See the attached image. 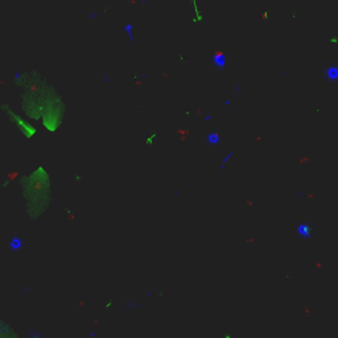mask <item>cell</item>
Returning a JSON list of instances; mask_svg holds the SVG:
<instances>
[{"label": "cell", "mask_w": 338, "mask_h": 338, "mask_svg": "<svg viewBox=\"0 0 338 338\" xmlns=\"http://www.w3.org/2000/svg\"><path fill=\"white\" fill-rule=\"evenodd\" d=\"M222 338H232V334L229 333V331H225V333L222 334Z\"/></svg>", "instance_id": "9a60e30c"}, {"label": "cell", "mask_w": 338, "mask_h": 338, "mask_svg": "<svg viewBox=\"0 0 338 338\" xmlns=\"http://www.w3.org/2000/svg\"><path fill=\"white\" fill-rule=\"evenodd\" d=\"M232 157H234V151H229V152H227L226 155L223 156L222 159H221V162H219V164H221V165H219V169H221V170H223V169H225L227 165H229V162L231 161Z\"/></svg>", "instance_id": "9c48e42d"}, {"label": "cell", "mask_w": 338, "mask_h": 338, "mask_svg": "<svg viewBox=\"0 0 338 338\" xmlns=\"http://www.w3.org/2000/svg\"><path fill=\"white\" fill-rule=\"evenodd\" d=\"M159 140V132L157 131H151L144 136V145L145 147H153Z\"/></svg>", "instance_id": "52a82bcc"}, {"label": "cell", "mask_w": 338, "mask_h": 338, "mask_svg": "<svg viewBox=\"0 0 338 338\" xmlns=\"http://www.w3.org/2000/svg\"><path fill=\"white\" fill-rule=\"evenodd\" d=\"M0 338H20L17 331L4 318L0 317Z\"/></svg>", "instance_id": "5b68a950"}, {"label": "cell", "mask_w": 338, "mask_h": 338, "mask_svg": "<svg viewBox=\"0 0 338 338\" xmlns=\"http://www.w3.org/2000/svg\"><path fill=\"white\" fill-rule=\"evenodd\" d=\"M313 232H314V225L309 221H304V222H300L299 225L296 226V234L300 236L303 241H309L312 239Z\"/></svg>", "instance_id": "277c9868"}, {"label": "cell", "mask_w": 338, "mask_h": 338, "mask_svg": "<svg viewBox=\"0 0 338 338\" xmlns=\"http://www.w3.org/2000/svg\"><path fill=\"white\" fill-rule=\"evenodd\" d=\"M13 83L20 90V111L48 134H57L67 107L56 86L36 70L15 73Z\"/></svg>", "instance_id": "6da1fadb"}, {"label": "cell", "mask_w": 338, "mask_h": 338, "mask_svg": "<svg viewBox=\"0 0 338 338\" xmlns=\"http://www.w3.org/2000/svg\"><path fill=\"white\" fill-rule=\"evenodd\" d=\"M10 246H11V248L13 251H17V250H21V248H23L24 243H23V241L20 239V236H13Z\"/></svg>", "instance_id": "8fae6325"}, {"label": "cell", "mask_w": 338, "mask_h": 338, "mask_svg": "<svg viewBox=\"0 0 338 338\" xmlns=\"http://www.w3.org/2000/svg\"><path fill=\"white\" fill-rule=\"evenodd\" d=\"M206 141L210 145H218L221 141V136L217 131H213V132H209L207 136H206Z\"/></svg>", "instance_id": "ba28073f"}, {"label": "cell", "mask_w": 338, "mask_h": 338, "mask_svg": "<svg viewBox=\"0 0 338 338\" xmlns=\"http://www.w3.org/2000/svg\"><path fill=\"white\" fill-rule=\"evenodd\" d=\"M324 77L329 82H337L338 81V65L333 63V65H329L325 67Z\"/></svg>", "instance_id": "8992f818"}, {"label": "cell", "mask_w": 338, "mask_h": 338, "mask_svg": "<svg viewBox=\"0 0 338 338\" xmlns=\"http://www.w3.org/2000/svg\"><path fill=\"white\" fill-rule=\"evenodd\" d=\"M46 338H56V337H53V336H48Z\"/></svg>", "instance_id": "2e32d148"}, {"label": "cell", "mask_w": 338, "mask_h": 338, "mask_svg": "<svg viewBox=\"0 0 338 338\" xmlns=\"http://www.w3.org/2000/svg\"><path fill=\"white\" fill-rule=\"evenodd\" d=\"M0 111L5 116L8 122L19 131V134L24 139L32 140L38 135L40 128L36 123H33L30 119H28L21 111H17L10 103H1L0 104Z\"/></svg>", "instance_id": "3957f363"}, {"label": "cell", "mask_w": 338, "mask_h": 338, "mask_svg": "<svg viewBox=\"0 0 338 338\" xmlns=\"http://www.w3.org/2000/svg\"><path fill=\"white\" fill-rule=\"evenodd\" d=\"M190 4H192V10H193V13H194V21H201L202 20V16H201V11H199V7H198V0H190Z\"/></svg>", "instance_id": "30bf717a"}, {"label": "cell", "mask_w": 338, "mask_h": 338, "mask_svg": "<svg viewBox=\"0 0 338 338\" xmlns=\"http://www.w3.org/2000/svg\"><path fill=\"white\" fill-rule=\"evenodd\" d=\"M214 65H218L221 67L225 66V57H223V54H218V56H215V63Z\"/></svg>", "instance_id": "4fadbf2b"}, {"label": "cell", "mask_w": 338, "mask_h": 338, "mask_svg": "<svg viewBox=\"0 0 338 338\" xmlns=\"http://www.w3.org/2000/svg\"><path fill=\"white\" fill-rule=\"evenodd\" d=\"M28 338H46V337H45L44 334H42L41 331H38V330H30Z\"/></svg>", "instance_id": "7c38bea8"}, {"label": "cell", "mask_w": 338, "mask_h": 338, "mask_svg": "<svg viewBox=\"0 0 338 338\" xmlns=\"http://www.w3.org/2000/svg\"><path fill=\"white\" fill-rule=\"evenodd\" d=\"M24 211L32 221L40 219L53 201V180L44 165H37L19 179Z\"/></svg>", "instance_id": "7a4b0ae2"}, {"label": "cell", "mask_w": 338, "mask_h": 338, "mask_svg": "<svg viewBox=\"0 0 338 338\" xmlns=\"http://www.w3.org/2000/svg\"><path fill=\"white\" fill-rule=\"evenodd\" d=\"M112 306H114V300H107V304L104 305V309L108 310L110 308H112Z\"/></svg>", "instance_id": "5bb4252c"}]
</instances>
